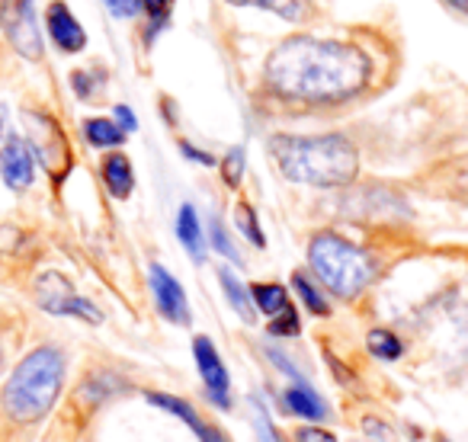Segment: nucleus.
<instances>
[{
    "mask_svg": "<svg viewBox=\"0 0 468 442\" xmlns=\"http://www.w3.org/2000/svg\"><path fill=\"white\" fill-rule=\"evenodd\" d=\"M372 78V61L353 42L292 36L263 61V87L280 103L340 106L356 100Z\"/></svg>",
    "mask_w": 468,
    "mask_h": 442,
    "instance_id": "1",
    "label": "nucleus"
},
{
    "mask_svg": "<svg viewBox=\"0 0 468 442\" xmlns=\"http://www.w3.org/2000/svg\"><path fill=\"white\" fill-rule=\"evenodd\" d=\"M267 151L289 183L312 189H350L356 186L363 170L359 144L344 132H324V135L280 132L267 142Z\"/></svg>",
    "mask_w": 468,
    "mask_h": 442,
    "instance_id": "2",
    "label": "nucleus"
},
{
    "mask_svg": "<svg viewBox=\"0 0 468 442\" xmlns=\"http://www.w3.org/2000/svg\"><path fill=\"white\" fill-rule=\"evenodd\" d=\"M68 384V353L58 343H39L10 369L0 388V410L16 426H36L55 407Z\"/></svg>",
    "mask_w": 468,
    "mask_h": 442,
    "instance_id": "3",
    "label": "nucleus"
},
{
    "mask_svg": "<svg viewBox=\"0 0 468 442\" xmlns=\"http://www.w3.org/2000/svg\"><path fill=\"white\" fill-rule=\"evenodd\" d=\"M308 269L337 301H359L378 279V260L337 231H318L308 241Z\"/></svg>",
    "mask_w": 468,
    "mask_h": 442,
    "instance_id": "4",
    "label": "nucleus"
},
{
    "mask_svg": "<svg viewBox=\"0 0 468 442\" xmlns=\"http://www.w3.org/2000/svg\"><path fill=\"white\" fill-rule=\"evenodd\" d=\"M23 125H27V135L23 138L33 148L42 170L52 176V183H65V176L74 167V151L61 122L46 110H23Z\"/></svg>",
    "mask_w": 468,
    "mask_h": 442,
    "instance_id": "5",
    "label": "nucleus"
},
{
    "mask_svg": "<svg viewBox=\"0 0 468 442\" xmlns=\"http://www.w3.org/2000/svg\"><path fill=\"white\" fill-rule=\"evenodd\" d=\"M33 301L46 314H52V318H74V321H84V324H93V327L103 324V311H100L90 299H84V295L71 286L68 276L55 273V269H48V273H42L39 279H36Z\"/></svg>",
    "mask_w": 468,
    "mask_h": 442,
    "instance_id": "6",
    "label": "nucleus"
},
{
    "mask_svg": "<svg viewBox=\"0 0 468 442\" xmlns=\"http://www.w3.org/2000/svg\"><path fill=\"white\" fill-rule=\"evenodd\" d=\"M193 363L196 372H199V382L202 391H206L208 404L221 414L234 410V382H231V372H228L225 359H221L218 346L208 333H196L193 337Z\"/></svg>",
    "mask_w": 468,
    "mask_h": 442,
    "instance_id": "7",
    "label": "nucleus"
},
{
    "mask_svg": "<svg viewBox=\"0 0 468 442\" xmlns=\"http://www.w3.org/2000/svg\"><path fill=\"white\" fill-rule=\"evenodd\" d=\"M0 29L7 42L16 48V55L27 61L42 58V33L36 23L33 0H0Z\"/></svg>",
    "mask_w": 468,
    "mask_h": 442,
    "instance_id": "8",
    "label": "nucleus"
},
{
    "mask_svg": "<svg viewBox=\"0 0 468 442\" xmlns=\"http://www.w3.org/2000/svg\"><path fill=\"white\" fill-rule=\"evenodd\" d=\"M144 401H148L151 407L161 410V414H167V416H174V420H180L183 426H186L189 433H193L199 442H231V439H228L225 429H221L215 420H208L206 414H199V410H196V404L186 401V397L170 395V391L148 388V391H144Z\"/></svg>",
    "mask_w": 468,
    "mask_h": 442,
    "instance_id": "9",
    "label": "nucleus"
},
{
    "mask_svg": "<svg viewBox=\"0 0 468 442\" xmlns=\"http://www.w3.org/2000/svg\"><path fill=\"white\" fill-rule=\"evenodd\" d=\"M148 286H151V299L154 308L167 324L174 327H189L193 324V308H189L186 289L180 286L174 273L161 263H151L148 267Z\"/></svg>",
    "mask_w": 468,
    "mask_h": 442,
    "instance_id": "10",
    "label": "nucleus"
},
{
    "mask_svg": "<svg viewBox=\"0 0 468 442\" xmlns=\"http://www.w3.org/2000/svg\"><path fill=\"white\" fill-rule=\"evenodd\" d=\"M132 388H135V384H132L122 372H116V369H90L78 382V388H74V404H78V407H84L87 414H97L100 407L112 404L116 397L129 395Z\"/></svg>",
    "mask_w": 468,
    "mask_h": 442,
    "instance_id": "11",
    "label": "nucleus"
},
{
    "mask_svg": "<svg viewBox=\"0 0 468 442\" xmlns=\"http://www.w3.org/2000/svg\"><path fill=\"white\" fill-rule=\"evenodd\" d=\"M276 404H280V414L292 416V420L302 423H327L334 416L327 397L314 388L312 382H286L276 395Z\"/></svg>",
    "mask_w": 468,
    "mask_h": 442,
    "instance_id": "12",
    "label": "nucleus"
},
{
    "mask_svg": "<svg viewBox=\"0 0 468 442\" xmlns=\"http://www.w3.org/2000/svg\"><path fill=\"white\" fill-rule=\"evenodd\" d=\"M0 176L7 183V189L14 193H27L36 180V154L27 144L23 135H14L10 132L0 144Z\"/></svg>",
    "mask_w": 468,
    "mask_h": 442,
    "instance_id": "13",
    "label": "nucleus"
},
{
    "mask_svg": "<svg viewBox=\"0 0 468 442\" xmlns=\"http://www.w3.org/2000/svg\"><path fill=\"white\" fill-rule=\"evenodd\" d=\"M46 23H48V36H52V42L65 55H74L87 46L84 26H80L78 16H74L71 10H68V4H61V0H52V4H48Z\"/></svg>",
    "mask_w": 468,
    "mask_h": 442,
    "instance_id": "14",
    "label": "nucleus"
},
{
    "mask_svg": "<svg viewBox=\"0 0 468 442\" xmlns=\"http://www.w3.org/2000/svg\"><path fill=\"white\" fill-rule=\"evenodd\" d=\"M289 282H292V292H295V299H299L302 311L312 314V318H318V321L331 318L334 301H331V295L324 292V286L312 276V269H295Z\"/></svg>",
    "mask_w": 468,
    "mask_h": 442,
    "instance_id": "15",
    "label": "nucleus"
},
{
    "mask_svg": "<svg viewBox=\"0 0 468 442\" xmlns=\"http://www.w3.org/2000/svg\"><path fill=\"white\" fill-rule=\"evenodd\" d=\"M100 174H103V186L112 199H129L135 193V167L122 151H110L100 163Z\"/></svg>",
    "mask_w": 468,
    "mask_h": 442,
    "instance_id": "16",
    "label": "nucleus"
},
{
    "mask_svg": "<svg viewBox=\"0 0 468 442\" xmlns=\"http://www.w3.org/2000/svg\"><path fill=\"white\" fill-rule=\"evenodd\" d=\"M218 286L225 292V301L231 305V311L244 321V324H257L261 314L254 308V299H250V286L234 273L231 267H218Z\"/></svg>",
    "mask_w": 468,
    "mask_h": 442,
    "instance_id": "17",
    "label": "nucleus"
},
{
    "mask_svg": "<svg viewBox=\"0 0 468 442\" xmlns=\"http://www.w3.org/2000/svg\"><path fill=\"white\" fill-rule=\"evenodd\" d=\"M176 241H180L183 250L193 257V263L206 260V235H202L196 205H189V202H183V205L176 208Z\"/></svg>",
    "mask_w": 468,
    "mask_h": 442,
    "instance_id": "18",
    "label": "nucleus"
},
{
    "mask_svg": "<svg viewBox=\"0 0 468 442\" xmlns=\"http://www.w3.org/2000/svg\"><path fill=\"white\" fill-rule=\"evenodd\" d=\"M366 353L378 363H401L408 356V343L395 327H372L366 331Z\"/></svg>",
    "mask_w": 468,
    "mask_h": 442,
    "instance_id": "19",
    "label": "nucleus"
},
{
    "mask_svg": "<svg viewBox=\"0 0 468 442\" xmlns=\"http://www.w3.org/2000/svg\"><path fill=\"white\" fill-rule=\"evenodd\" d=\"M248 286H250V299H254V308L261 318L270 321L292 305L289 289L282 286V282H248Z\"/></svg>",
    "mask_w": 468,
    "mask_h": 442,
    "instance_id": "20",
    "label": "nucleus"
},
{
    "mask_svg": "<svg viewBox=\"0 0 468 442\" xmlns=\"http://www.w3.org/2000/svg\"><path fill=\"white\" fill-rule=\"evenodd\" d=\"M436 183H440L442 195H449L455 202H468V154L452 157L449 163H442L436 170Z\"/></svg>",
    "mask_w": 468,
    "mask_h": 442,
    "instance_id": "21",
    "label": "nucleus"
},
{
    "mask_svg": "<svg viewBox=\"0 0 468 442\" xmlns=\"http://www.w3.org/2000/svg\"><path fill=\"white\" fill-rule=\"evenodd\" d=\"M84 138H87V144H93V148H100V151H116L119 144L125 142V132L119 129L112 119L93 116L84 122Z\"/></svg>",
    "mask_w": 468,
    "mask_h": 442,
    "instance_id": "22",
    "label": "nucleus"
},
{
    "mask_svg": "<svg viewBox=\"0 0 468 442\" xmlns=\"http://www.w3.org/2000/svg\"><path fill=\"white\" fill-rule=\"evenodd\" d=\"M248 407H250V423H254L257 442H289L286 433L276 426L273 414H270V407L261 401V395H257V391L248 397Z\"/></svg>",
    "mask_w": 468,
    "mask_h": 442,
    "instance_id": "23",
    "label": "nucleus"
},
{
    "mask_svg": "<svg viewBox=\"0 0 468 442\" xmlns=\"http://www.w3.org/2000/svg\"><path fill=\"white\" fill-rule=\"evenodd\" d=\"M228 4H238V7H261L292 23L305 20V16L312 14V4H308V0H228Z\"/></svg>",
    "mask_w": 468,
    "mask_h": 442,
    "instance_id": "24",
    "label": "nucleus"
},
{
    "mask_svg": "<svg viewBox=\"0 0 468 442\" xmlns=\"http://www.w3.org/2000/svg\"><path fill=\"white\" fill-rule=\"evenodd\" d=\"M208 247L215 250V254H221L228 263H234V267H241V250L234 247V237L231 231L225 228V221L218 218V215H212L208 218Z\"/></svg>",
    "mask_w": 468,
    "mask_h": 442,
    "instance_id": "25",
    "label": "nucleus"
},
{
    "mask_svg": "<svg viewBox=\"0 0 468 442\" xmlns=\"http://www.w3.org/2000/svg\"><path fill=\"white\" fill-rule=\"evenodd\" d=\"M234 228L241 231L254 247H261V250L267 247V235H263L261 218H257V212H254L250 202H238V205H234Z\"/></svg>",
    "mask_w": 468,
    "mask_h": 442,
    "instance_id": "26",
    "label": "nucleus"
},
{
    "mask_svg": "<svg viewBox=\"0 0 468 442\" xmlns=\"http://www.w3.org/2000/svg\"><path fill=\"white\" fill-rule=\"evenodd\" d=\"M302 314H299V308L295 305H289L282 314H276V318H270L267 321V337H273V340H299L302 337Z\"/></svg>",
    "mask_w": 468,
    "mask_h": 442,
    "instance_id": "27",
    "label": "nucleus"
},
{
    "mask_svg": "<svg viewBox=\"0 0 468 442\" xmlns=\"http://www.w3.org/2000/svg\"><path fill=\"white\" fill-rule=\"evenodd\" d=\"M263 356H267L270 363H273L276 372H282V375H286V382H305V378H308L305 365L295 363V356H289V353L282 350V346L263 343Z\"/></svg>",
    "mask_w": 468,
    "mask_h": 442,
    "instance_id": "28",
    "label": "nucleus"
},
{
    "mask_svg": "<svg viewBox=\"0 0 468 442\" xmlns=\"http://www.w3.org/2000/svg\"><path fill=\"white\" fill-rule=\"evenodd\" d=\"M221 180H225L228 189H238L244 180V167H248V154H244V148L238 144V148H228V154L221 157Z\"/></svg>",
    "mask_w": 468,
    "mask_h": 442,
    "instance_id": "29",
    "label": "nucleus"
},
{
    "mask_svg": "<svg viewBox=\"0 0 468 442\" xmlns=\"http://www.w3.org/2000/svg\"><path fill=\"white\" fill-rule=\"evenodd\" d=\"M324 363H327V369H331V375L337 378V384L340 388H346V391H356V395H363V388H359V375L350 369V365L344 363L340 356H334L331 350L324 346Z\"/></svg>",
    "mask_w": 468,
    "mask_h": 442,
    "instance_id": "30",
    "label": "nucleus"
},
{
    "mask_svg": "<svg viewBox=\"0 0 468 442\" xmlns=\"http://www.w3.org/2000/svg\"><path fill=\"white\" fill-rule=\"evenodd\" d=\"M292 442H340V439L324 423H299L292 429Z\"/></svg>",
    "mask_w": 468,
    "mask_h": 442,
    "instance_id": "31",
    "label": "nucleus"
},
{
    "mask_svg": "<svg viewBox=\"0 0 468 442\" xmlns=\"http://www.w3.org/2000/svg\"><path fill=\"white\" fill-rule=\"evenodd\" d=\"M363 433L369 436L372 442H395V429L388 426V420H382V416H376V414H369V416H363Z\"/></svg>",
    "mask_w": 468,
    "mask_h": 442,
    "instance_id": "32",
    "label": "nucleus"
},
{
    "mask_svg": "<svg viewBox=\"0 0 468 442\" xmlns=\"http://www.w3.org/2000/svg\"><path fill=\"white\" fill-rule=\"evenodd\" d=\"M144 10H148L154 29H161L164 23H167L170 10H174V0H144Z\"/></svg>",
    "mask_w": 468,
    "mask_h": 442,
    "instance_id": "33",
    "label": "nucleus"
},
{
    "mask_svg": "<svg viewBox=\"0 0 468 442\" xmlns=\"http://www.w3.org/2000/svg\"><path fill=\"white\" fill-rule=\"evenodd\" d=\"M106 7L116 16H122V20H132V16H138L144 10V0H106Z\"/></svg>",
    "mask_w": 468,
    "mask_h": 442,
    "instance_id": "34",
    "label": "nucleus"
},
{
    "mask_svg": "<svg viewBox=\"0 0 468 442\" xmlns=\"http://www.w3.org/2000/svg\"><path fill=\"white\" fill-rule=\"evenodd\" d=\"M180 154H183V157H189L193 163H199V167H215V157L208 154V151L196 148L193 142H180Z\"/></svg>",
    "mask_w": 468,
    "mask_h": 442,
    "instance_id": "35",
    "label": "nucleus"
},
{
    "mask_svg": "<svg viewBox=\"0 0 468 442\" xmlns=\"http://www.w3.org/2000/svg\"><path fill=\"white\" fill-rule=\"evenodd\" d=\"M112 122H116L125 135H132V132L138 129V116L129 110V106H116V110H112Z\"/></svg>",
    "mask_w": 468,
    "mask_h": 442,
    "instance_id": "36",
    "label": "nucleus"
},
{
    "mask_svg": "<svg viewBox=\"0 0 468 442\" xmlns=\"http://www.w3.org/2000/svg\"><path fill=\"white\" fill-rule=\"evenodd\" d=\"M446 4L455 10H462V14H468V0H446Z\"/></svg>",
    "mask_w": 468,
    "mask_h": 442,
    "instance_id": "37",
    "label": "nucleus"
},
{
    "mask_svg": "<svg viewBox=\"0 0 468 442\" xmlns=\"http://www.w3.org/2000/svg\"><path fill=\"white\" fill-rule=\"evenodd\" d=\"M4 365H7V346H4V340H0V372H4Z\"/></svg>",
    "mask_w": 468,
    "mask_h": 442,
    "instance_id": "38",
    "label": "nucleus"
},
{
    "mask_svg": "<svg viewBox=\"0 0 468 442\" xmlns=\"http://www.w3.org/2000/svg\"><path fill=\"white\" fill-rule=\"evenodd\" d=\"M433 442H455L452 436H446V433H440V436H433Z\"/></svg>",
    "mask_w": 468,
    "mask_h": 442,
    "instance_id": "39",
    "label": "nucleus"
}]
</instances>
